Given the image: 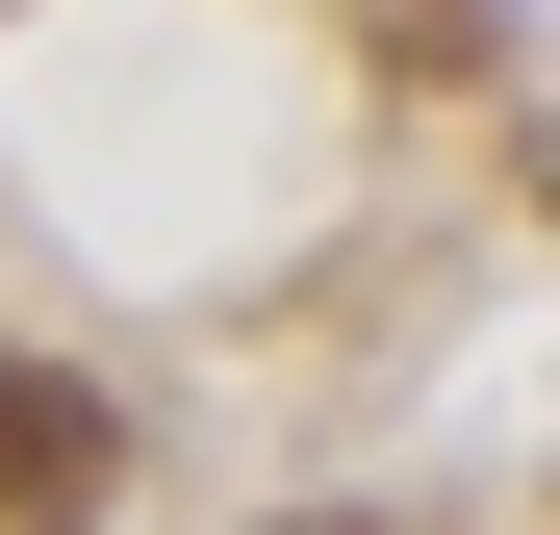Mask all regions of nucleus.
I'll return each instance as SVG.
<instances>
[{
	"instance_id": "nucleus-1",
	"label": "nucleus",
	"mask_w": 560,
	"mask_h": 535,
	"mask_svg": "<svg viewBox=\"0 0 560 535\" xmlns=\"http://www.w3.org/2000/svg\"><path fill=\"white\" fill-rule=\"evenodd\" d=\"M0 510H26V535L128 510V408H103V383H51V357H0Z\"/></svg>"
}]
</instances>
